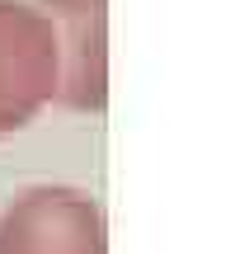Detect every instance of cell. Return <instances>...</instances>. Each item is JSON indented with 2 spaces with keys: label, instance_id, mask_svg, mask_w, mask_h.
I'll list each match as a JSON object with an SVG mask.
<instances>
[{
  "label": "cell",
  "instance_id": "6da1fadb",
  "mask_svg": "<svg viewBox=\"0 0 240 254\" xmlns=\"http://www.w3.org/2000/svg\"><path fill=\"white\" fill-rule=\"evenodd\" d=\"M0 254H109L104 207L66 184L24 189L0 212Z\"/></svg>",
  "mask_w": 240,
  "mask_h": 254
},
{
  "label": "cell",
  "instance_id": "3957f363",
  "mask_svg": "<svg viewBox=\"0 0 240 254\" xmlns=\"http://www.w3.org/2000/svg\"><path fill=\"white\" fill-rule=\"evenodd\" d=\"M57 38V104L99 113L109 104V0H33Z\"/></svg>",
  "mask_w": 240,
  "mask_h": 254
},
{
  "label": "cell",
  "instance_id": "7a4b0ae2",
  "mask_svg": "<svg viewBox=\"0 0 240 254\" xmlns=\"http://www.w3.org/2000/svg\"><path fill=\"white\" fill-rule=\"evenodd\" d=\"M57 99V38L28 0H0V136L19 132Z\"/></svg>",
  "mask_w": 240,
  "mask_h": 254
}]
</instances>
